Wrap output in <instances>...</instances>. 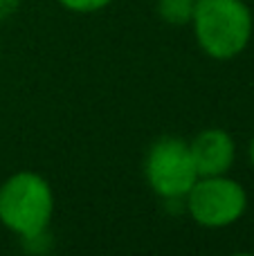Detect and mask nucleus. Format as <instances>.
<instances>
[{"mask_svg": "<svg viewBox=\"0 0 254 256\" xmlns=\"http://www.w3.org/2000/svg\"><path fill=\"white\" fill-rule=\"evenodd\" d=\"M248 158H250V164L254 166V137L250 140V146H248Z\"/></svg>", "mask_w": 254, "mask_h": 256, "instance_id": "9", "label": "nucleus"}, {"mask_svg": "<svg viewBox=\"0 0 254 256\" xmlns=\"http://www.w3.org/2000/svg\"><path fill=\"white\" fill-rule=\"evenodd\" d=\"M0 54H2V43H0Z\"/></svg>", "mask_w": 254, "mask_h": 256, "instance_id": "10", "label": "nucleus"}, {"mask_svg": "<svg viewBox=\"0 0 254 256\" xmlns=\"http://www.w3.org/2000/svg\"><path fill=\"white\" fill-rule=\"evenodd\" d=\"M196 0H156V12L162 22L171 27H189Z\"/></svg>", "mask_w": 254, "mask_h": 256, "instance_id": "6", "label": "nucleus"}, {"mask_svg": "<svg viewBox=\"0 0 254 256\" xmlns=\"http://www.w3.org/2000/svg\"><path fill=\"white\" fill-rule=\"evenodd\" d=\"M56 2L72 14H97L112 4V0H56Z\"/></svg>", "mask_w": 254, "mask_h": 256, "instance_id": "7", "label": "nucleus"}, {"mask_svg": "<svg viewBox=\"0 0 254 256\" xmlns=\"http://www.w3.org/2000/svg\"><path fill=\"white\" fill-rule=\"evenodd\" d=\"M189 27L210 58L232 61L250 45L254 16L246 0H196Z\"/></svg>", "mask_w": 254, "mask_h": 256, "instance_id": "1", "label": "nucleus"}, {"mask_svg": "<svg viewBox=\"0 0 254 256\" xmlns=\"http://www.w3.org/2000/svg\"><path fill=\"white\" fill-rule=\"evenodd\" d=\"M189 150L198 178L225 176L236 162V142L225 128H202L198 135H194V140H189Z\"/></svg>", "mask_w": 254, "mask_h": 256, "instance_id": "5", "label": "nucleus"}, {"mask_svg": "<svg viewBox=\"0 0 254 256\" xmlns=\"http://www.w3.org/2000/svg\"><path fill=\"white\" fill-rule=\"evenodd\" d=\"M20 9V0H0V22H7Z\"/></svg>", "mask_w": 254, "mask_h": 256, "instance_id": "8", "label": "nucleus"}, {"mask_svg": "<svg viewBox=\"0 0 254 256\" xmlns=\"http://www.w3.org/2000/svg\"><path fill=\"white\" fill-rule=\"evenodd\" d=\"M189 218L205 230L232 227L248 212V191L238 180L225 176L198 178L182 200Z\"/></svg>", "mask_w": 254, "mask_h": 256, "instance_id": "4", "label": "nucleus"}, {"mask_svg": "<svg viewBox=\"0 0 254 256\" xmlns=\"http://www.w3.org/2000/svg\"><path fill=\"white\" fill-rule=\"evenodd\" d=\"M56 196L48 178L36 171H16L0 182V225L20 240L50 230Z\"/></svg>", "mask_w": 254, "mask_h": 256, "instance_id": "2", "label": "nucleus"}, {"mask_svg": "<svg viewBox=\"0 0 254 256\" xmlns=\"http://www.w3.org/2000/svg\"><path fill=\"white\" fill-rule=\"evenodd\" d=\"M144 178L151 191L164 202H182L198 180L189 142L182 137H158L144 158Z\"/></svg>", "mask_w": 254, "mask_h": 256, "instance_id": "3", "label": "nucleus"}]
</instances>
